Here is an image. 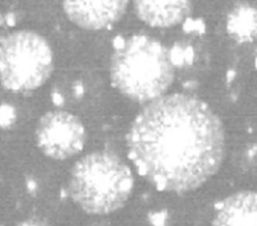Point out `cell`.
I'll list each match as a JSON object with an SVG mask.
<instances>
[{"instance_id":"obj_1","label":"cell","mask_w":257,"mask_h":226,"mask_svg":"<svg viewBox=\"0 0 257 226\" xmlns=\"http://www.w3.org/2000/svg\"><path fill=\"white\" fill-rule=\"evenodd\" d=\"M224 150L218 116L206 102L185 94L147 104L127 134L132 163L161 192L183 194L202 186L218 171Z\"/></svg>"},{"instance_id":"obj_2","label":"cell","mask_w":257,"mask_h":226,"mask_svg":"<svg viewBox=\"0 0 257 226\" xmlns=\"http://www.w3.org/2000/svg\"><path fill=\"white\" fill-rule=\"evenodd\" d=\"M109 76L123 97L150 104L163 97L173 84L172 51L147 35L115 39Z\"/></svg>"},{"instance_id":"obj_3","label":"cell","mask_w":257,"mask_h":226,"mask_svg":"<svg viewBox=\"0 0 257 226\" xmlns=\"http://www.w3.org/2000/svg\"><path fill=\"white\" fill-rule=\"evenodd\" d=\"M135 187V176L117 154L93 152L73 164L68 193L76 205L91 215L112 214L127 203Z\"/></svg>"},{"instance_id":"obj_4","label":"cell","mask_w":257,"mask_h":226,"mask_svg":"<svg viewBox=\"0 0 257 226\" xmlns=\"http://www.w3.org/2000/svg\"><path fill=\"white\" fill-rule=\"evenodd\" d=\"M54 71L49 42L32 31H17L0 39V84L13 93L40 88Z\"/></svg>"},{"instance_id":"obj_5","label":"cell","mask_w":257,"mask_h":226,"mask_svg":"<svg viewBox=\"0 0 257 226\" xmlns=\"http://www.w3.org/2000/svg\"><path fill=\"white\" fill-rule=\"evenodd\" d=\"M86 138L82 120L67 110L46 112L35 130V141L40 152L54 160H67L80 153Z\"/></svg>"},{"instance_id":"obj_6","label":"cell","mask_w":257,"mask_h":226,"mask_svg":"<svg viewBox=\"0 0 257 226\" xmlns=\"http://www.w3.org/2000/svg\"><path fill=\"white\" fill-rule=\"evenodd\" d=\"M61 3L75 25L87 31H102L122 18L128 0H61Z\"/></svg>"},{"instance_id":"obj_7","label":"cell","mask_w":257,"mask_h":226,"mask_svg":"<svg viewBox=\"0 0 257 226\" xmlns=\"http://www.w3.org/2000/svg\"><path fill=\"white\" fill-rule=\"evenodd\" d=\"M141 21L152 28H172L184 22L191 14V0H133Z\"/></svg>"},{"instance_id":"obj_8","label":"cell","mask_w":257,"mask_h":226,"mask_svg":"<svg viewBox=\"0 0 257 226\" xmlns=\"http://www.w3.org/2000/svg\"><path fill=\"white\" fill-rule=\"evenodd\" d=\"M213 226H257V192H238L223 200Z\"/></svg>"},{"instance_id":"obj_9","label":"cell","mask_w":257,"mask_h":226,"mask_svg":"<svg viewBox=\"0 0 257 226\" xmlns=\"http://www.w3.org/2000/svg\"><path fill=\"white\" fill-rule=\"evenodd\" d=\"M227 32L239 43L257 40V9L249 5H239L227 18Z\"/></svg>"},{"instance_id":"obj_10","label":"cell","mask_w":257,"mask_h":226,"mask_svg":"<svg viewBox=\"0 0 257 226\" xmlns=\"http://www.w3.org/2000/svg\"><path fill=\"white\" fill-rule=\"evenodd\" d=\"M17 120V109L10 104H0V127L10 128Z\"/></svg>"},{"instance_id":"obj_11","label":"cell","mask_w":257,"mask_h":226,"mask_svg":"<svg viewBox=\"0 0 257 226\" xmlns=\"http://www.w3.org/2000/svg\"><path fill=\"white\" fill-rule=\"evenodd\" d=\"M16 226H50V225L40 219H25L23 220V222L17 223Z\"/></svg>"}]
</instances>
